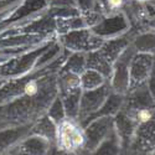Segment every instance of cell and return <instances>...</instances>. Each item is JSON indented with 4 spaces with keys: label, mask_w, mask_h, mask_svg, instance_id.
I'll return each instance as SVG.
<instances>
[{
    "label": "cell",
    "mask_w": 155,
    "mask_h": 155,
    "mask_svg": "<svg viewBox=\"0 0 155 155\" xmlns=\"http://www.w3.org/2000/svg\"><path fill=\"white\" fill-rule=\"evenodd\" d=\"M135 51L155 57V31L148 30L139 35L135 40Z\"/></svg>",
    "instance_id": "cell-5"
},
{
    "label": "cell",
    "mask_w": 155,
    "mask_h": 155,
    "mask_svg": "<svg viewBox=\"0 0 155 155\" xmlns=\"http://www.w3.org/2000/svg\"><path fill=\"white\" fill-rule=\"evenodd\" d=\"M38 83L36 81H29L24 86V92L29 97H35L38 93Z\"/></svg>",
    "instance_id": "cell-9"
},
{
    "label": "cell",
    "mask_w": 155,
    "mask_h": 155,
    "mask_svg": "<svg viewBox=\"0 0 155 155\" xmlns=\"http://www.w3.org/2000/svg\"><path fill=\"white\" fill-rule=\"evenodd\" d=\"M103 82L102 80V76L98 73V72H94V71H89V72H86L82 78L80 80V83L83 88L86 89H93L98 86H101Z\"/></svg>",
    "instance_id": "cell-6"
},
{
    "label": "cell",
    "mask_w": 155,
    "mask_h": 155,
    "mask_svg": "<svg viewBox=\"0 0 155 155\" xmlns=\"http://www.w3.org/2000/svg\"><path fill=\"white\" fill-rule=\"evenodd\" d=\"M147 21L155 19V0H141Z\"/></svg>",
    "instance_id": "cell-8"
},
{
    "label": "cell",
    "mask_w": 155,
    "mask_h": 155,
    "mask_svg": "<svg viewBox=\"0 0 155 155\" xmlns=\"http://www.w3.org/2000/svg\"><path fill=\"white\" fill-rule=\"evenodd\" d=\"M155 151V112L147 120L137 125L125 155H151Z\"/></svg>",
    "instance_id": "cell-2"
},
{
    "label": "cell",
    "mask_w": 155,
    "mask_h": 155,
    "mask_svg": "<svg viewBox=\"0 0 155 155\" xmlns=\"http://www.w3.org/2000/svg\"><path fill=\"white\" fill-rule=\"evenodd\" d=\"M107 127H108V123L106 120H101V122L93 124L91 127V129L88 128V130H84V134H86L84 149L93 150L99 144V141L103 139V137H104Z\"/></svg>",
    "instance_id": "cell-4"
},
{
    "label": "cell",
    "mask_w": 155,
    "mask_h": 155,
    "mask_svg": "<svg viewBox=\"0 0 155 155\" xmlns=\"http://www.w3.org/2000/svg\"><path fill=\"white\" fill-rule=\"evenodd\" d=\"M127 0H106V4H107V9L110 12H115V11H119L124 5H125Z\"/></svg>",
    "instance_id": "cell-10"
},
{
    "label": "cell",
    "mask_w": 155,
    "mask_h": 155,
    "mask_svg": "<svg viewBox=\"0 0 155 155\" xmlns=\"http://www.w3.org/2000/svg\"><path fill=\"white\" fill-rule=\"evenodd\" d=\"M55 143L61 151L78 154L86 145L84 130L74 119L64 118L56 124Z\"/></svg>",
    "instance_id": "cell-1"
},
{
    "label": "cell",
    "mask_w": 155,
    "mask_h": 155,
    "mask_svg": "<svg viewBox=\"0 0 155 155\" xmlns=\"http://www.w3.org/2000/svg\"><path fill=\"white\" fill-rule=\"evenodd\" d=\"M109 139V138H108ZM119 144L115 138L106 140L101 147H98L94 155H118L119 154Z\"/></svg>",
    "instance_id": "cell-7"
},
{
    "label": "cell",
    "mask_w": 155,
    "mask_h": 155,
    "mask_svg": "<svg viewBox=\"0 0 155 155\" xmlns=\"http://www.w3.org/2000/svg\"><path fill=\"white\" fill-rule=\"evenodd\" d=\"M155 57L148 54L135 52L129 67V89H134L147 84L149 76L153 71Z\"/></svg>",
    "instance_id": "cell-3"
}]
</instances>
